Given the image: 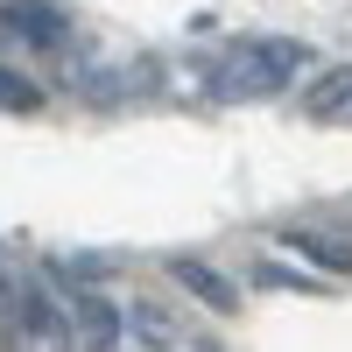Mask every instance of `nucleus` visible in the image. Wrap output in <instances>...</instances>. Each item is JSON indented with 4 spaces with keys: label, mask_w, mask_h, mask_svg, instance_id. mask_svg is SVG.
Returning a JSON list of instances; mask_svg holds the SVG:
<instances>
[{
    "label": "nucleus",
    "mask_w": 352,
    "mask_h": 352,
    "mask_svg": "<svg viewBox=\"0 0 352 352\" xmlns=\"http://www.w3.org/2000/svg\"><path fill=\"white\" fill-rule=\"evenodd\" d=\"M14 296H21V282H8V268H0V324H14Z\"/></svg>",
    "instance_id": "1a4fd4ad"
},
{
    "label": "nucleus",
    "mask_w": 352,
    "mask_h": 352,
    "mask_svg": "<svg viewBox=\"0 0 352 352\" xmlns=\"http://www.w3.org/2000/svg\"><path fill=\"white\" fill-rule=\"evenodd\" d=\"M338 113H352V64H331L310 92V120H338Z\"/></svg>",
    "instance_id": "20e7f679"
},
{
    "label": "nucleus",
    "mask_w": 352,
    "mask_h": 352,
    "mask_svg": "<svg viewBox=\"0 0 352 352\" xmlns=\"http://www.w3.org/2000/svg\"><path fill=\"white\" fill-rule=\"evenodd\" d=\"M169 275L184 282V289H190V296H197L204 310H240V289H232V282H226L219 268H204V261H190V254H176V261H169Z\"/></svg>",
    "instance_id": "7ed1b4c3"
},
{
    "label": "nucleus",
    "mask_w": 352,
    "mask_h": 352,
    "mask_svg": "<svg viewBox=\"0 0 352 352\" xmlns=\"http://www.w3.org/2000/svg\"><path fill=\"white\" fill-rule=\"evenodd\" d=\"M0 21H8L21 43H36V50H64V14H56L50 0H8Z\"/></svg>",
    "instance_id": "f03ea898"
},
{
    "label": "nucleus",
    "mask_w": 352,
    "mask_h": 352,
    "mask_svg": "<svg viewBox=\"0 0 352 352\" xmlns=\"http://www.w3.org/2000/svg\"><path fill=\"white\" fill-rule=\"evenodd\" d=\"M43 106V92L28 78H14V71H0V113H36Z\"/></svg>",
    "instance_id": "0eeeda50"
},
{
    "label": "nucleus",
    "mask_w": 352,
    "mask_h": 352,
    "mask_svg": "<svg viewBox=\"0 0 352 352\" xmlns=\"http://www.w3.org/2000/svg\"><path fill=\"white\" fill-rule=\"evenodd\" d=\"M310 64H317V56H310L303 43H282V36L240 43V50L226 56V71H219V92H226V99H261V92H282V85L310 78Z\"/></svg>",
    "instance_id": "f257e3e1"
},
{
    "label": "nucleus",
    "mask_w": 352,
    "mask_h": 352,
    "mask_svg": "<svg viewBox=\"0 0 352 352\" xmlns=\"http://www.w3.org/2000/svg\"><path fill=\"white\" fill-rule=\"evenodd\" d=\"M254 282H261V289H310L303 275H289V268H275V261H261V268H254Z\"/></svg>",
    "instance_id": "6e6552de"
},
{
    "label": "nucleus",
    "mask_w": 352,
    "mask_h": 352,
    "mask_svg": "<svg viewBox=\"0 0 352 352\" xmlns=\"http://www.w3.org/2000/svg\"><path fill=\"white\" fill-rule=\"evenodd\" d=\"M282 247H289V254H303V261H317V268L352 275V247H345V240H324V232H289Z\"/></svg>",
    "instance_id": "39448f33"
},
{
    "label": "nucleus",
    "mask_w": 352,
    "mask_h": 352,
    "mask_svg": "<svg viewBox=\"0 0 352 352\" xmlns=\"http://www.w3.org/2000/svg\"><path fill=\"white\" fill-rule=\"evenodd\" d=\"M127 331L141 338V345H169L176 331H169V317L155 310V303H127Z\"/></svg>",
    "instance_id": "423d86ee"
}]
</instances>
